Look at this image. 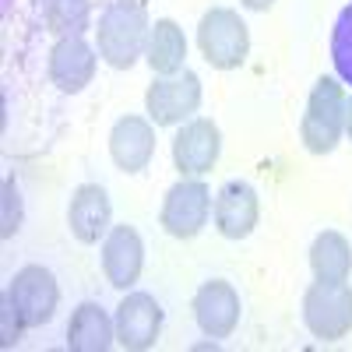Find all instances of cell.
<instances>
[{
    "instance_id": "6da1fadb",
    "label": "cell",
    "mask_w": 352,
    "mask_h": 352,
    "mask_svg": "<svg viewBox=\"0 0 352 352\" xmlns=\"http://www.w3.org/2000/svg\"><path fill=\"white\" fill-rule=\"evenodd\" d=\"M148 32H152V21L141 0H109L96 28L99 56L113 71H131L138 56H144Z\"/></svg>"
},
{
    "instance_id": "7a4b0ae2",
    "label": "cell",
    "mask_w": 352,
    "mask_h": 352,
    "mask_svg": "<svg viewBox=\"0 0 352 352\" xmlns=\"http://www.w3.org/2000/svg\"><path fill=\"white\" fill-rule=\"evenodd\" d=\"M345 88L338 78H317L300 120V141L310 155H331L345 134Z\"/></svg>"
},
{
    "instance_id": "3957f363",
    "label": "cell",
    "mask_w": 352,
    "mask_h": 352,
    "mask_svg": "<svg viewBox=\"0 0 352 352\" xmlns=\"http://www.w3.org/2000/svg\"><path fill=\"white\" fill-rule=\"evenodd\" d=\"M197 46H201V56L215 71H236L247 64L250 32L236 11L212 8L197 25Z\"/></svg>"
},
{
    "instance_id": "277c9868",
    "label": "cell",
    "mask_w": 352,
    "mask_h": 352,
    "mask_svg": "<svg viewBox=\"0 0 352 352\" xmlns=\"http://www.w3.org/2000/svg\"><path fill=\"white\" fill-rule=\"evenodd\" d=\"M303 324L320 342L345 338L352 331V285L317 278L303 292Z\"/></svg>"
},
{
    "instance_id": "5b68a950",
    "label": "cell",
    "mask_w": 352,
    "mask_h": 352,
    "mask_svg": "<svg viewBox=\"0 0 352 352\" xmlns=\"http://www.w3.org/2000/svg\"><path fill=\"white\" fill-rule=\"evenodd\" d=\"M212 190L204 187L197 176H184L180 184H173L162 197L159 226L173 240H194L197 232L212 219Z\"/></svg>"
},
{
    "instance_id": "8992f818",
    "label": "cell",
    "mask_w": 352,
    "mask_h": 352,
    "mask_svg": "<svg viewBox=\"0 0 352 352\" xmlns=\"http://www.w3.org/2000/svg\"><path fill=\"white\" fill-rule=\"evenodd\" d=\"M4 292L11 296L14 310L21 314L25 328L50 324L56 307H60V285H56L53 272L43 268V264H25V268H18Z\"/></svg>"
},
{
    "instance_id": "52a82bcc",
    "label": "cell",
    "mask_w": 352,
    "mask_h": 352,
    "mask_svg": "<svg viewBox=\"0 0 352 352\" xmlns=\"http://www.w3.org/2000/svg\"><path fill=\"white\" fill-rule=\"evenodd\" d=\"M201 106V78L194 71H176L166 78H155L144 92V109L155 127H176L190 120Z\"/></svg>"
},
{
    "instance_id": "ba28073f",
    "label": "cell",
    "mask_w": 352,
    "mask_h": 352,
    "mask_svg": "<svg viewBox=\"0 0 352 352\" xmlns=\"http://www.w3.org/2000/svg\"><path fill=\"white\" fill-rule=\"evenodd\" d=\"M113 320H116V345L127 352L152 349L162 335V307L152 292H127Z\"/></svg>"
},
{
    "instance_id": "9c48e42d",
    "label": "cell",
    "mask_w": 352,
    "mask_h": 352,
    "mask_svg": "<svg viewBox=\"0 0 352 352\" xmlns=\"http://www.w3.org/2000/svg\"><path fill=\"white\" fill-rule=\"evenodd\" d=\"M222 155V131L208 116H194L173 138V162L180 176H204Z\"/></svg>"
},
{
    "instance_id": "30bf717a",
    "label": "cell",
    "mask_w": 352,
    "mask_h": 352,
    "mask_svg": "<svg viewBox=\"0 0 352 352\" xmlns=\"http://www.w3.org/2000/svg\"><path fill=\"white\" fill-rule=\"evenodd\" d=\"M99 64V50H92L81 36H60L50 50V81L67 96H78L92 85Z\"/></svg>"
},
{
    "instance_id": "8fae6325",
    "label": "cell",
    "mask_w": 352,
    "mask_h": 352,
    "mask_svg": "<svg viewBox=\"0 0 352 352\" xmlns=\"http://www.w3.org/2000/svg\"><path fill=\"white\" fill-rule=\"evenodd\" d=\"M261 222V197L247 180H226L215 194V229L226 240H247Z\"/></svg>"
},
{
    "instance_id": "7c38bea8",
    "label": "cell",
    "mask_w": 352,
    "mask_h": 352,
    "mask_svg": "<svg viewBox=\"0 0 352 352\" xmlns=\"http://www.w3.org/2000/svg\"><path fill=\"white\" fill-rule=\"evenodd\" d=\"M194 320L208 338H229L240 324V292L222 278L204 282L194 292Z\"/></svg>"
},
{
    "instance_id": "4fadbf2b",
    "label": "cell",
    "mask_w": 352,
    "mask_h": 352,
    "mask_svg": "<svg viewBox=\"0 0 352 352\" xmlns=\"http://www.w3.org/2000/svg\"><path fill=\"white\" fill-rule=\"evenodd\" d=\"M144 268V243L134 226H113L102 240V275L113 289H131Z\"/></svg>"
},
{
    "instance_id": "5bb4252c",
    "label": "cell",
    "mask_w": 352,
    "mask_h": 352,
    "mask_svg": "<svg viewBox=\"0 0 352 352\" xmlns=\"http://www.w3.org/2000/svg\"><path fill=\"white\" fill-rule=\"evenodd\" d=\"M109 219H113L109 194H106L99 184H81V187L71 194V204H67V226H71V236H74L78 243L92 247V243L106 240V232L113 229Z\"/></svg>"
},
{
    "instance_id": "9a60e30c",
    "label": "cell",
    "mask_w": 352,
    "mask_h": 352,
    "mask_svg": "<svg viewBox=\"0 0 352 352\" xmlns=\"http://www.w3.org/2000/svg\"><path fill=\"white\" fill-rule=\"evenodd\" d=\"M109 155L116 169L141 173L155 159V127L144 116H120L109 131Z\"/></svg>"
},
{
    "instance_id": "2e32d148",
    "label": "cell",
    "mask_w": 352,
    "mask_h": 352,
    "mask_svg": "<svg viewBox=\"0 0 352 352\" xmlns=\"http://www.w3.org/2000/svg\"><path fill=\"white\" fill-rule=\"evenodd\" d=\"M116 342V320L99 303H81L67 324V349L71 352H106Z\"/></svg>"
},
{
    "instance_id": "e0dca14e",
    "label": "cell",
    "mask_w": 352,
    "mask_h": 352,
    "mask_svg": "<svg viewBox=\"0 0 352 352\" xmlns=\"http://www.w3.org/2000/svg\"><path fill=\"white\" fill-rule=\"evenodd\" d=\"M144 60L148 67L166 78V74H176L184 71V60H187V39H184V28L176 25L173 18H159L148 32V46H144Z\"/></svg>"
},
{
    "instance_id": "ac0fdd59",
    "label": "cell",
    "mask_w": 352,
    "mask_h": 352,
    "mask_svg": "<svg viewBox=\"0 0 352 352\" xmlns=\"http://www.w3.org/2000/svg\"><path fill=\"white\" fill-rule=\"evenodd\" d=\"M310 268H314V278H320V282H349L352 247L342 232H335V229L317 232V240L310 243Z\"/></svg>"
},
{
    "instance_id": "d6986e66",
    "label": "cell",
    "mask_w": 352,
    "mask_h": 352,
    "mask_svg": "<svg viewBox=\"0 0 352 352\" xmlns=\"http://www.w3.org/2000/svg\"><path fill=\"white\" fill-rule=\"evenodd\" d=\"M43 18L56 36H81L88 28V0H46Z\"/></svg>"
},
{
    "instance_id": "ffe728a7",
    "label": "cell",
    "mask_w": 352,
    "mask_h": 352,
    "mask_svg": "<svg viewBox=\"0 0 352 352\" xmlns=\"http://www.w3.org/2000/svg\"><path fill=\"white\" fill-rule=\"evenodd\" d=\"M331 60L345 85H352V4L338 14L335 32H331Z\"/></svg>"
},
{
    "instance_id": "44dd1931",
    "label": "cell",
    "mask_w": 352,
    "mask_h": 352,
    "mask_svg": "<svg viewBox=\"0 0 352 352\" xmlns=\"http://www.w3.org/2000/svg\"><path fill=\"white\" fill-rule=\"evenodd\" d=\"M18 229H21V190L14 176H8L4 194H0V236L11 240Z\"/></svg>"
},
{
    "instance_id": "7402d4cb",
    "label": "cell",
    "mask_w": 352,
    "mask_h": 352,
    "mask_svg": "<svg viewBox=\"0 0 352 352\" xmlns=\"http://www.w3.org/2000/svg\"><path fill=\"white\" fill-rule=\"evenodd\" d=\"M21 331H25V324H21V314L14 310L11 296L4 292V300H0V345H4V349L18 345Z\"/></svg>"
},
{
    "instance_id": "603a6c76",
    "label": "cell",
    "mask_w": 352,
    "mask_h": 352,
    "mask_svg": "<svg viewBox=\"0 0 352 352\" xmlns=\"http://www.w3.org/2000/svg\"><path fill=\"white\" fill-rule=\"evenodd\" d=\"M240 4H243L247 11H268V8L275 4V0H240Z\"/></svg>"
},
{
    "instance_id": "cb8c5ba5",
    "label": "cell",
    "mask_w": 352,
    "mask_h": 352,
    "mask_svg": "<svg viewBox=\"0 0 352 352\" xmlns=\"http://www.w3.org/2000/svg\"><path fill=\"white\" fill-rule=\"evenodd\" d=\"M345 134H349V141H352V99L345 102Z\"/></svg>"
}]
</instances>
